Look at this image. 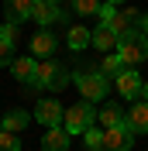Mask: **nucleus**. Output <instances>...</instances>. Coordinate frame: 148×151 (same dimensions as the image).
I'll use <instances>...</instances> for the list:
<instances>
[{
    "mask_svg": "<svg viewBox=\"0 0 148 151\" xmlns=\"http://www.w3.org/2000/svg\"><path fill=\"white\" fill-rule=\"evenodd\" d=\"M73 83L83 93V100H90V103H96L110 93V76H103L96 65H86V62H79V69L73 72Z\"/></svg>",
    "mask_w": 148,
    "mask_h": 151,
    "instance_id": "nucleus-1",
    "label": "nucleus"
},
{
    "mask_svg": "<svg viewBox=\"0 0 148 151\" xmlns=\"http://www.w3.org/2000/svg\"><path fill=\"white\" fill-rule=\"evenodd\" d=\"M69 69L62 65V62H55V55L52 58H38V69H35V89H65L69 86Z\"/></svg>",
    "mask_w": 148,
    "mask_h": 151,
    "instance_id": "nucleus-2",
    "label": "nucleus"
},
{
    "mask_svg": "<svg viewBox=\"0 0 148 151\" xmlns=\"http://www.w3.org/2000/svg\"><path fill=\"white\" fill-rule=\"evenodd\" d=\"M117 52H120V58H124V65L138 69L141 62L148 58V35H145V31H131V35H120Z\"/></svg>",
    "mask_w": 148,
    "mask_h": 151,
    "instance_id": "nucleus-3",
    "label": "nucleus"
},
{
    "mask_svg": "<svg viewBox=\"0 0 148 151\" xmlns=\"http://www.w3.org/2000/svg\"><path fill=\"white\" fill-rule=\"evenodd\" d=\"M93 120H96V110H93V103H90V100H79L76 106H69V110H65L62 127H65L69 134H83Z\"/></svg>",
    "mask_w": 148,
    "mask_h": 151,
    "instance_id": "nucleus-4",
    "label": "nucleus"
},
{
    "mask_svg": "<svg viewBox=\"0 0 148 151\" xmlns=\"http://www.w3.org/2000/svg\"><path fill=\"white\" fill-rule=\"evenodd\" d=\"M131 148H134V131L128 120L103 127V151H131Z\"/></svg>",
    "mask_w": 148,
    "mask_h": 151,
    "instance_id": "nucleus-5",
    "label": "nucleus"
},
{
    "mask_svg": "<svg viewBox=\"0 0 148 151\" xmlns=\"http://www.w3.org/2000/svg\"><path fill=\"white\" fill-rule=\"evenodd\" d=\"M62 117H65V106L59 103V96H45V100L35 103V120L45 124V127H59Z\"/></svg>",
    "mask_w": 148,
    "mask_h": 151,
    "instance_id": "nucleus-6",
    "label": "nucleus"
},
{
    "mask_svg": "<svg viewBox=\"0 0 148 151\" xmlns=\"http://www.w3.org/2000/svg\"><path fill=\"white\" fill-rule=\"evenodd\" d=\"M141 83H145V79H141L138 76V69H120V76H114V86H117V93L124 96V100H138L141 96Z\"/></svg>",
    "mask_w": 148,
    "mask_h": 151,
    "instance_id": "nucleus-7",
    "label": "nucleus"
},
{
    "mask_svg": "<svg viewBox=\"0 0 148 151\" xmlns=\"http://www.w3.org/2000/svg\"><path fill=\"white\" fill-rule=\"evenodd\" d=\"M62 17H65V10L59 4H48V0H35V7H31V21H35L38 28H52Z\"/></svg>",
    "mask_w": 148,
    "mask_h": 151,
    "instance_id": "nucleus-8",
    "label": "nucleus"
},
{
    "mask_svg": "<svg viewBox=\"0 0 148 151\" xmlns=\"http://www.w3.org/2000/svg\"><path fill=\"white\" fill-rule=\"evenodd\" d=\"M107 28L114 31V35H131V31H141V14L134 7H117V14H114V21L107 24Z\"/></svg>",
    "mask_w": 148,
    "mask_h": 151,
    "instance_id": "nucleus-9",
    "label": "nucleus"
},
{
    "mask_svg": "<svg viewBox=\"0 0 148 151\" xmlns=\"http://www.w3.org/2000/svg\"><path fill=\"white\" fill-rule=\"evenodd\" d=\"M35 69H38V58L35 55H21V58L10 62V72H14V79L24 86V93L35 89Z\"/></svg>",
    "mask_w": 148,
    "mask_h": 151,
    "instance_id": "nucleus-10",
    "label": "nucleus"
},
{
    "mask_svg": "<svg viewBox=\"0 0 148 151\" xmlns=\"http://www.w3.org/2000/svg\"><path fill=\"white\" fill-rule=\"evenodd\" d=\"M55 35H52V28H38V35H31V55L35 58H52L55 55Z\"/></svg>",
    "mask_w": 148,
    "mask_h": 151,
    "instance_id": "nucleus-11",
    "label": "nucleus"
},
{
    "mask_svg": "<svg viewBox=\"0 0 148 151\" xmlns=\"http://www.w3.org/2000/svg\"><path fill=\"white\" fill-rule=\"evenodd\" d=\"M69 137L73 134L65 131L62 124L59 127H48V134L41 137V151H69Z\"/></svg>",
    "mask_w": 148,
    "mask_h": 151,
    "instance_id": "nucleus-12",
    "label": "nucleus"
},
{
    "mask_svg": "<svg viewBox=\"0 0 148 151\" xmlns=\"http://www.w3.org/2000/svg\"><path fill=\"white\" fill-rule=\"evenodd\" d=\"M128 124H131L134 134H148V103L145 100H134V106L128 113Z\"/></svg>",
    "mask_w": 148,
    "mask_h": 151,
    "instance_id": "nucleus-13",
    "label": "nucleus"
},
{
    "mask_svg": "<svg viewBox=\"0 0 148 151\" xmlns=\"http://www.w3.org/2000/svg\"><path fill=\"white\" fill-rule=\"evenodd\" d=\"M117 41H120V35H114L107 24H100L93 31V48L96 52H117Z\"/></svg>",
    "mask_w": 148,
    "mask_h": 151,
    "instance_id": "nucleus-14",
    "label": "nucleus"
},
{
    "mask_svg": "<svg viewBox=\"0 0 148 151\" xmlns=\"http://www.w3.org/2000/svg\"><path fill=\"white\" fill-rule=\"evenodd\" d=\"M31 120H35V113H28V110H10V113H4V131L21 134Z\"/></svg>",
    "mask_w": 148,
    "mask_h": 151,
    "instance_id": "nucleus-15",
    "label": "nucleus"
},
{
    "mask_svg": "<svg viewBox=\"0 0 148 151\" xmlns=\"http://www.w3.org/2000/svg\"><path fill=\"white\" fill-rule=\"evenodd\" d=\"M65 45L73 48V52H86V48L93 45V31H86V28H69Z\"/></svg>",
    "mask_w": 148,
    "mask_h": 151,
    "instance_id": "nucleus-16",
    "label": "nucleus"
},
{
    "mask_svg": "<svg viewBox=\"0 0 148 151\" xmlns=\"http://www.w3.org/2000/svg\"><path fill=\"white\" fill-rule=\"evenodd\" d=\"M96 69H100L103 76H110V79H114V76H120V69H128V65H124L120 52H103V58L96 62Z\"/></svg>",
    "mask_w": 148,
    "mask_h": 151,
    "instance_id": "nucleus-17",
    "label": "nucleus"
},
{
    "mask_svg": "<svg viewBox=\"0 0 148 151\" xmlns=\"http://www.w3.org/2000/svg\"><path fill=\"white\" fill-rule=\"evenodd\" d=\"M31 7H35V0H7V17L14 24H21L31 17Z\"/></svg>",
    "mask_w": 148,
    "mask_h": 151,
    "instance_id": "nucleus-18",
    "label": "nucleus"
},
{
    "mask_svg": "<svg viewBox=\"0 0 148 151\" xmlns=\"http://www.w3.org/2000/svg\"><path fill=\"white\" fill-rule=\"evenodd\" d=\"M96 120H100V127H114V124H124L128 117H124V110H120V103H107L100 113H96Z\"/></svg>",
    "mask_w": 148,
    "mask_h": 151,
    "instance_id": "nucleus-19",
    "label": "nucleus"
},
{
    "mask_svg": "<svg viewBox=\"0 0 148 151\" xmlns=\"http://www.w3.org/2000/svg\"><path fill=\"white\" fill-rule=\"evenodd\" d=\"M83 144H86V151H100L103 148V127H86L83 131Z\"/></svg>",
    "mask_w": 148,
    "mask_h": 151,
    "instance_id": "nucleus-20",
    "label": "nucleus"
},
{
    "mask_svg": "<svg viewBox=\"0 0 148 151\" xmlns=\"http://www.w3.org/2000/svg\"><path fill=\"white\" fill-rule=\"evenodd\" d=\"M73 10L79 14V17H90V14L100 10V0H73Z\"/></svg>",
    "mask_w": 148,
    "mask_h": 151,
    "instance_id": "nucleus-21",
    "label": "nucleus"
},
{
    "mask_svg": "<svg viewBox=\"0 0 148 151\" xmlns=\"http://www.w3.org/2000/svg\"><path fill=\"white\" fill-rule=\"evenodd\" d=\"M0 151H21V141L14 131H0Z\"/></svg>",
    "mask_w": 148,
    "mask_h": 151,
    "instance_id": "nucleus-22",
    "label": "nucleus"
},
{
    "mask_svg": "<svg viewBox=\"0 0 148 151\" xmlns=\"http://www.w3.org/2000/svg\"><path fill=\"white\" fill-rule=\"evenodd\" d=\"M114 14H117V4H107V0H103V4H100V10H96L100 24H110V21H114Z\"/></svg>",
    "mask_w": 148,
    "mask_h": 151,
    "instance_id": "nucleus-23",
    "label": "nucleus"
},
{
    "mask_svg": "<svg viewBox=\"0 0 148 151\" xmlns=\"http://www.w3.org/2000/svg\"><path fill=\"white\" fill-rule=\"evenodd\" d=\"M10 62H14V45L0 38V65H10Z\"/></svg>",
    "mask_w": 148,
    "mask_h": 151,
    "instance_id": "nucleus-24",
    "label": "nucleus"
},
{
    "mask_svg": "<svg viewBox=\"0 0 148 151\" xmlns=\"http://www.w3.org/2000/svg\"><path fill=\"white\" fill-rule=\"evenodd\" d=\"M0 38H4V41H10V45H14V41H17V24H14V21H7V24H4V28H0Z\"/></svg>",
    "mask_w": 148,
    "mask_h": 151,
    "instance_id": "nucleus-25",
    "label": "nucleus"
},
{
    "mask_svg": "<svg viewBox=\"0 0 148 151\" xmlns=\"http://www.w3.org/2000/svg\"><path fill=\"white\" fill-rule=\"evenodd\" d=\"M138 100H145V103H148V83H141V96H138Z\"/></svg>",
    "mask_w": 148,
    "mask_h": 151,
    "instance_id": "nucleus-26",
    "label": "nucleus"
},
{
    "mask_svg": "<svg viewBox=\"0 0 148 151\" xmlns=\"http://www.w3.org/2000/svg\"><path fill=\"white\" fill-rule=\"evenodd\" d=\"M141 31L148 35V14H141Z\"/></svg>",
    "mask_w": 148,
    "mask_h": 151,
    "instance_id": "nucleus-27",
    "label": "nucleus"
},
{
    "mask_svg": "<svg viewBox=\"0 0 148 151\" xmlns=\"http://www.w3.org/2000/svg\"><path fill=\"white\" fill-rule=\"evenodd\" d=\"M107 4H124V0H107Z\"/></svg>",
    "mask_w": 148,
    "mask_h": 151,
    "instance_id": "nucleus-28",
    "label": "nucleus"
},
{
    "mask_svg": "<svg viewBox=\"0 0 148 151\" xmlns=\"http://www.w3.org/2000/svg\"><path fill=\"white\" fill-rule=\"evenodd\" d=\"M0 131H4V117H0Z\"/></svg>",
    "mask_w": 148,
    "mask_h": 151,
    "instance_id": "nucleus-29",
    "label": "nucleus"
},
{
    "mask_svg": "<svg viewBox=\"0 0 148 151\" xmlns=\"http://www.w3.org/2000/svg\"><path fill=\"white\" fill-rule=\"evenodd\" d=\"M48 4H62V0H48Z\"/></svg>",
    "mask_w": 148,
    "mask_h": 151,
    "instance_id": "nucleus-30",
    "label": "nucleus"
},
{
    "mask_svg": "<svg viewBox=\"0 0 148 151\" xmlns=\"http://www.w3.org/2000/svg\"><path fill=\"white\" fill-rule=\"evenodd\" d=\"M100 151H103V148H100Z\"/></svg>",
    "mask_w": 148,
    "mask_h": 151,
    "instance_id": "nucleus-31",
    "label": "nucleus"
}]
</instances>
